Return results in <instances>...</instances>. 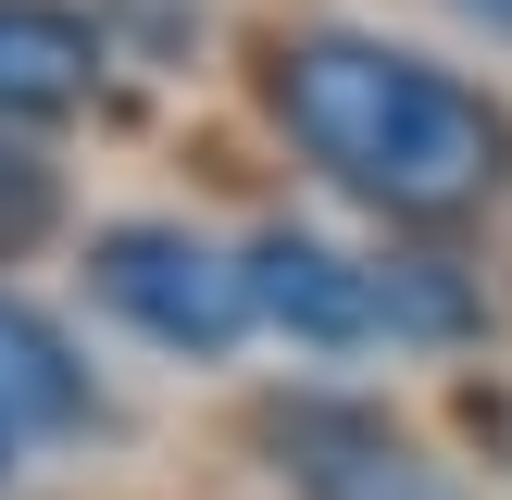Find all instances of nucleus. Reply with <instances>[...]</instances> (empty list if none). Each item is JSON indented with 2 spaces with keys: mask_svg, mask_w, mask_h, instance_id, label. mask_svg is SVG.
Returning a JSON list of instances; mask_svg holds the SVG:
<instances>
[{
  "mask_svg": "<svg viewBox=\"0 0 512 500\" xmlns=\"http://www.w3.org/2000/svg\"><path fill=\"white\" fill-rule=\"evenodd\" d=\"M263 100L350 200H375L400 225H450V213H475L512 175V113L500 100L463 88L450 63H425V50L363 38V25L288 38L275 75H263Z\"/></svg>",
  "mask_w": 512,
  "mask_h": 500,
  "instance_id": "nucleus-1",
  "label": "nucleus"
},
{
  "mask_svg": "<svg viewBox=\"0 0 512 500\" xmlns=\"http://www.w3.org/2000/svg\"><path fill=\"white\" fill-rule=\"evenodd\" d=\"M88 288L100 313H125L150 350H188V363H213V350H238L250 313V250H213L200 225H163V213H125L88 238Z\"/></svg>",
  "mask_w": 512,
  "mask_h": 500,
  "instance_id": "nucleus-2",
  "label": "nucleus"
},
{
  "mask_svg": "<svg viewBox=\"0 0 512 500\" xmlns=\"http://www.w3.org/2000/svg\"><path fill=\"white\" fill-rule=\"evenodd\" d=\"M263 450L300 500H463V475L438 463L425 438H400L375 400H275L263 413Z\"/></svg>",
  "mask_w": 512,
  "mask_h": 500,
  "instance_id": "nucleus-3",
  "label": "nucleus"
},
{
  "mask_svg": "<svg viewBox=\"0 0 512 500\" xmlns=\"http://www.w3.org/2000/svg\"><path fill=\"white\" fill-rule=\"evenodd\" d=\"M250 313L288 350H375L388 338V263L313 238V225H263L250 238Z\"/></svg>",
  "mask_w": 512,
  "mask_h": 500,
  "instance_id": "nucleus-4",
  "label": "nucleus"
},
{
  "mask_svg": "<svg viewBox=\"0 0 512 500\" xmlns=\"http://www.w3.org/2000/svg\"><path fill=\"white\" fill-rule=\"evenodd\" d=\"M100 100V25L75 0H0V125H63Z\"/></svg>",
  "mask_w": 512,
  "mask_h": 500,
  "instance_id": "nucleus-5",
  "label": "nucleus"
},
{
  "mask_svg": "<svg viewBox=\"0 0 512 500\" xmlns=\"http://www.w3.org/2000/svg\"><path fill=\"white\" fill-rule=\"evenodd\" d=\"M0 425H13V438H75V425H100L88 350H75L38 300H13V288H0Z\"/></svg>",
  "mask_w": 512,
  "mask_h": 500,
  "instance_id": "nucleus-6",
  "label": "nucleus"
},
{
  "mask_svg": "<svg viewBox=\"0 0 512 500\" xmlns=\"http://www.w3.org/2000/svg\"><path fill=\"white\" fill-rule=\"evenodd\" d=\"M50 225H63V175H50L25 138H0V263H25Z\"/></svg>",
  "mask_w": 512,
  "mask_h": 500,
  "instance_id": "nucleus-7",
  "label": "nucleus"
},
{
  "mask_svg": "<svg viewBox=\"0 0 512 500\" xmlns=\"http://www.w3.org/2000/svg\"><path fill=\"white\" fill-rule=\"evenodd\" d=\"M475 425H488V438H500V450H512V400H475Z\"/></svg>",
  "mask_w": 512,
  "mask_h": 500,
  "instance_id": "nucleus-8",
  "label": "nucleus"
},
{
  "mask_svg": "<svg viewBox=\"0 0 512 500\" xmlns=\"http://www.w3.org/2000/svg\"><path fill=\"white\" fill-rule=\"evenodd\" d=\"M463 13H488V25H500V38H512V0H463Z\"/></svg>",
  "mask_w": 512,
  "mask_h": 500,
  "instance_id": "nucleus-9",
  "label": "nucleus"
},
{
  "mask_svg": "<svg viewBox=\"0 0 512 500\" xmlns=\"http://www.w3.org/2000/svg\"><path fill=\"white\" fill-rule=\"evenodd\" d=\"M0 475H13V425H0Z\"/></svg>",
  "mask_w": 512,
  "mask_h": 500,
  "instance_id": "nucleus-10",
  "label": "nucleus"
}]
</instances>
